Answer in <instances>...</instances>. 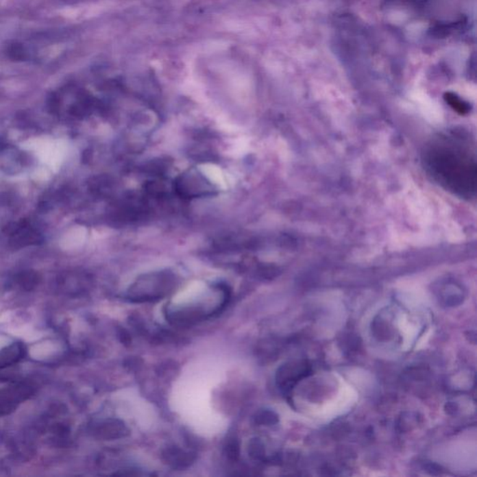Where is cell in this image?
<instances>
[{
	"instance_id": "obj_12",
	"label": "cell",
	"mask_w": 477,
	"mask_h": 477,
	"mask_svg": "<svg viewBox=\"0 0 477 477\" xmlns=\"http://www.w3.org/2000/svg\"><path fill=\"white\" fill-rule=\"evenodd\" d=\"M5 147V143L0 139V149H3Z\"/></svg>"
},
{
	"instance_id": "obj_1",
	"label": "cell",
	"mask_w": 477,
	"mask_h": 477,
	"mask_svg": "<svg viewBox=\"0 0 477 477\" xmlns=\"http://www.w3.org/2000/svg\"><path fill=\"white\" fill-rule=\"evenodd\" d=\"M425 168L443 188L461 198L476 194V149L470 137L448 132L432 139L424 153Z\"/></svg>"
},
{
	"instance_id": "obj_6",
	"label": "cell",
	"mask_w": 477,
	"mask_h": 477,
	"mask_svg": "<svg viewBox=\"0 0 477 477\" xmlns=\"http://www.w3.org/2000/svg\"><path fill=\"white\" fill-rule=\"evenodd\" d=\"M15 280H16L17 284L21 289L30 291L37 286L38 282H40V277L36 272L27 271L20 272Z\"/></svg>"
},
{
	"instance_id": "obj_10",
	"label": "cell",
	"mask_w": 477,
	"mask_h": 477,
	"mask_svg": "<svg viewBox=\"0 0 477 477\" xmlns=\"http://www.w3.org/2000/svg\"><path fill=\"white\" fill-rule=\"evenodd\" d=\"M448 103H450L451 105L454 106L456 110H460L461 112H464V110H467L465 105L461 102V100L458 99L457 97H455V95H448Z\"/></svg>"
},
{
	"instance_id": "obj_4",
	"label": "cell",
	"mask_w": 477,
	"mask_h": 477,
	"mask_svg": "<svg viewBox=\"0 0 477 477\" xmlns=\"http://www.w3.org/2000/svg\"><path fill=\"white\" fill-rule=\"evenodd\" d=\"M8 234L12 236L10 243L14 247L38 245L42 243V237L36 230L31 229L27 222L14 223L7 227Z\"/></svg>"
},
{
	"instance_id": "obj_3",
	"label": "cell",
	"mask_w": 477,
	"mask_h": 477,
	"mask_svg": "<svg viewBox=\"0 0 477 477\" xmlns=\"http://www.w3.org/2000/svg\"><path fill=\"white\" fill-rule=\"evenodd\" d=\"M32 395L29 386L14 385L0 390V417L14 411L19 404Z\"/></svg>"
},
{
	"instance_id": "obj_11",
	"label": "cell",
	"mask_w": 477,
	"mask_h": 477,
	"mask_svg": "<svg viewBox=\"0 0 477 477\" xmlns=\"http://www.w3.org/2000/svg\"><path fill=\"white\" fill-rule=\"evenodd\" d=\"M445 409L448 415H454L457 413L458 411L457 404H455L454 402H448V403L445 404Z\"/></svg>"
},
{
	"instance_id": "obj_9",
	"label": "cell",
	"mask_w": 477,
	"mask_h": 477,
	"mask_svg": "<svg viewBox=\"0 0 477 477\" xmlns=\"http://www.w3.org/2000/svg\"><path fill=\"white\" fill-rule=\"evenodd\" d=\"M256 421L259 424L273 425L279 421L278 415L271 411H263L256 417Z\"/></svg>"
},
{
	"instance_id": "obj_5",
	"label": "cell",
	"mask_w": 477,
	"mask_h": 477,
	"mask_svg": "<svg viewBox=\"0 0 477 477\" xmlns=\"http://www.w3.org/2000/svg\"><path fill=\"white\" fill-rule=\"evenodd\" d=\"M25 355H27V348L22 342H14L0 350V370L18 364L22 361Z\"/></svg>"
},
{
	"instance_id": "obj_2",
	"label": "cell",
	"mask_w": 477,
	"mask_h": 477,
	"mask_svg": "<svg viewBox=\"0 0 477 477\" xmlns=\"http://www.w3.org/2000/svg\"><path fill=\"white\" fill-rule=\"evenodd\" d=\"M310 374V367L305 360L287 363L277 373V382L284 391H290L302 378Z\"/></svg>"
},
{
	"instance_id": "obj_8",
	"label": "cell",
	"mask_w": 477,
	"mask_h": 477,
	"mask_svg": "<svg viewBox=\"0 0 477 477\" xmlns=\"http://www.w3.org/2000/svg\"><path fill=\"white\" fill-rule=\"evenodd\" d=\"M372 332L380 341H388L393 337V328L382 318L376 319L373 323Z\"/></svg>"
},
{
	"instance_id": "obj_7",
	"label": "cell",
	"mask_w": 477,
	"mask_h": 477,
	"mask_svg": "<svg viewBox=\"0 0 477 477\" xmlns=\"http://www.w3.org/2000/svg\"><path fill=\"white\" fill-rule=\"evenodd\" d=\"M419 414L414 412H404L398 421V429L401 432H408L419 424Z\"/></svg>"
}]
</instances>
